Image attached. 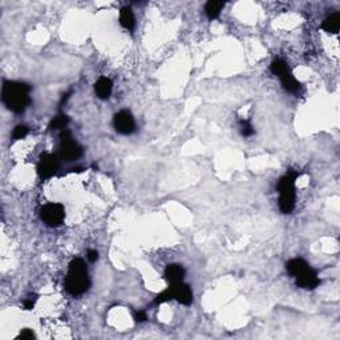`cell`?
<instances>
[{
  "mask_svg": "<svg viewBox=\"0 0 340 340\" xmlns=\"http://www.w3.org/2000/svg\"><path fill=\"white\" fill-rule=\"evenodd\" d=\"M29 92L31 87L28 84L5 80L1 87V100L11 112L23 113L31 102Z\"/></svg>",
  "mask_w": 340,
  "mask_h": 340,
  "instance_id": "6da1fadb",
  "label": "cell"
},
{
  "mask_svg": "<svg viewBox=\"0 0 340 340\" xmlns=\"http://www.w3.org/2000/svg\"><path fill=\"white\" fill-rule=\"evenodd\" d=\"M91 287V279L88 275L87 266L81 258H76L69 263V270L67 279H65V288L67 291L73 295L78 297L87 292Z\"/></svg>",
  "mask_w": 340,
  "mask_h": 340,
  "instance_id": "7a4b0ae2",
  "label": "cell"
},
{
  "mask_svg": "<svg viewBox=\"0 0 340 340\" xmlns=\"http://www.w3.org/2000/svg\"><path fill=\"white\" fill-rule=\"evenodd\" d=\"M297 171H288L278 182L279 190V209L283 214H290L295 208V180Z\"/></svg>",
  "mask_w": 340,
  "mask_h": 340,
  "instance_id": "3957f363",
  "label": "cell"
},
{
  "mask_svg": "<svg viewBox=\"0 0 340 340\" xmlns=\"http://www.w3.org/2000/svg\"><path fill=\"white\" fill-rule=\"evenodd\" d=\"M60 141V156L65 161H75L83 156V148L75 141L71 132L64 129Z\"/></svg>",
  "mask_w": 340,
  "mask_h": 340,
  "instance_id": "277c9868",
  "label": "cell"
},
{
  "mask_svg": "<svg viewBox=\"0 0 340 340\" xmlns=\"http://www.w3.org/2000/svg\"><path fill=\"white\" fill-rule=\"evenodd\" d=\"M40 218L49 227H56L63 224L65 218V209L61 204H48L40 210Z\"/></svg>",
  "mask_w": 340,
  "mask_h": 340,
  "instance_id": "5b68a950",
  "label": "cell"
},
{
  "mask_svg": "<svg viewBox=\"0 0 340 340\" xmlns=\"http://www.w3.org/2000/svg\"><path fill=\"white\" fill-rule=\"evenodd\" d=\"M113 125L120 134H132L136 131V121L134 117L129 111H120L113 117Z\"/></svg>",
  "mask_w": 340,
  "mask_h": 340,
  "instance_id": "8992f818",
  "label": "cell"
},
{
  "mask_svg": "<svg viewBox=\"0 0 340 340\" xmlns=\"http://www.w3.org/2000/svg\"><path fill=\"white\" fill-rule=\"evenodd\" d=\"M58 158L56 154H51V153H43L39 158V164H38V174L41 178H51L52 175L57 171Z\"/></svg>",
  "mask_w": 340,
  "mask_h": 340,
  "instance_id": "52a82bcc",
  "label": "cell"
},
{
  "mask_svg": "<svg viewBox=\"0 0 340 340\" xmlns=\"http://www.w3.org/2000/svg\"><path fill=\"white\" fill-rule=\"evenodd\" d=\"M321 284V279L318 277V272L310 266L297 275V286L303 290H314Z\"/></svg>",
  "mask_w": 340,
  "mask_h": 340,
  "instance_id": "ba28073f",
  "label": "cell"
},
{
  "mask_svg": "<svg viewBox=\"0 0 340 340\" xmlns=\"http://www.w3.org/2000/svg\"><path fill=\"white\" fill-rule=\"evenodd\" d=\"M171 290H173V295H174V299L181 304L184 306H189L193 302V292H191V288H190L189 284L181 282L177 283V284H170Z\"/></svg>",
  "mask_w": 340,
  "mask_h": 340,
  "instance_id": "9c48e42d",
  "label": "cell"
},
{
  "mask_svg": "<svg viewBox=\"0 0 340 340\" xmlns=\"http://www.w3.org/2000/svg\"><path fill=\"white\" fill-rule=\"evenodd\" d=\"M164 277L169 282V284H177V283L184 282L185 278V270L181 264L177 263H171L168 264L164 272Z\"/></svg>",
  "mask_w": 340,
  "mask_h": 340,
  "instance_id": "30bf717a",
  "label": "cell"
},
{
  "mask_svg": "<svg viewBox=\"0 0 340 340\" xmlns=\"http://www.w3.org/2000/svg\"><path fill=\"white\" fill-rule=\"evenodd\" d=\"M113 83L112 80L105 76H101L94 84V92L100 100H107L112 94Z\"/></svg>",
  "mask_w": 340,
  "mask_h": 340,
  "instance_id": "8fae6325",
  "label": "cell"
},
{
  "mask_svg": "<svg viewBox=\"0 0 340 340\" xmlns=\"http://www.w3.org/2000/svg\"><path fill=\"white\" fill-rule=\"evenodd\" d=\"M120 24H121V27L128 29V31H133L134 29V27H136V18H134V15H133L131 8H128V7L121 8V11H120Z\"/></svg>",
  "mask_w": 340,
  "mask_h": 340,
  "instance_id": "7c38bea8",
  "label": "cell"
},
{
  "mask_svg": "<svg viewBox=\"0 0 340 340\" xmlns=\"http://www.w3.org/2000/svg\"><path fill=\"white\" fill-rule=\"evenodd\" d=\"M340 27V14L339 12H335V14L330 15L323 23H321V28L324 29L328 34L336 35L339 32Z\"/></svg>",
  "mask_w": 340,
  "mask_h": 340,
  "instance_id": "4fadbf2b",
  "label": "cell"
},
{
  "mask_svg": "<svg viewBox=\"0 0 340 340\" xmlns=\"http://www.w3.org/2000/svg\"><path fill=\"white\" fill-rule=\"evenodd\" d=\"M270 71H271L272 75H275L279 78L284 77L287 75L292 73L290 67H288V64L284 60H281V58H277V60L272 61L271 65H270Z\"/></svg>",
  "mask_w": 340,
  "mask_h": 340,
  "instance_id": "5bb4252c",
  "label": "cell"
},
{
  "mask_svg": "<svg viewBox=\"0 0 340 340\" xmlns=\"http://www.w3.org/2000/svg\"><path fill=\"white\" fill-rule=\"evenodd\" d=\"M308 266H310V264H308L304 259H302V258H294V259H291V261H288V262L286 263L287 271L290 272L291 275H294V277H297L299 272L303 271V270L308 267Z\"/></svg>",
  "mask_w": 340,
  "mask_h": 340,
  "instance_id": "9a60e30c",
  "label": "cell"
},
{
  "mask_svg": "<svg viewBox=\"0 0 340 340\" xmlns=\"http://www.w3.org/2000/svg\"><path fill=\"white\" fill-rule=\"evenodd\" d=\"M225 3L224 1H217V0H210L205 5V12H206V16L209 18L210 20L217 19L221 14V10L224 8Z\"/></svg>",
  "mask_w": 340,
  "mask_h": 340,
  "instance_id": "2e32d148",
  "label": "cell"
},
{
  "mask_svg": "<svg viewBox=\"0 0 340 340\" xmlns=\"http://www.w3.org/2000/svg\"><path fill=\"white\" fill-rule=\"evenodd\" d=\"M281 83H282L283 89L290 93H298L302 89V84L292 76V73L281 78Z\"/></svg>",
  "mask_w": 340,
  "mask_h": 340,
  "instance_id": "e0dca14e",
  "label": "cell"
},
{
  "mask_svg": "<svg viewBox=\"0 0 340 340\" xmlns=\"http://www.w3.org/2000/svg\"><path fill=\"white\" fill-rule=\"evenodd\" d=\"M69 122V118L67 117V114H64V113H60V114H57V116L55 117L54 120L51 121V124H49V129L51 131H57V129H65L67 128V125H68Z\"/></svg>",
  "mask_w": 340,
  "mask_h": 340,
  "instance_id": "ac0fdd59",
  "label": "cell"
},
{
  "mask_svg": "<svg viewBox=\"0 0 340 340\" xmlns=\"http://www.w3.org/2000/svg\"><path fill=\"white\" fill-rule=\"evenodd\" d=\"M174 299V295H173V290H171V287H168L166 290H164L162 292H160L158 295L156 297V299H154V303L156 304H162V303H166V302H170Z\"/></svg>",
  "mask_w": 340,
  "mask_h": 340,
  "instance_id": "d6986e66",
  "label": "cell"
},
{
  "mask_svg": "<svg viewBox=\"0 0 340 340\" xmlns=\"http://www.w3.org/2000/svg\"><path fill=\"white\" fill-rule=\"evenodd\" d=\"M254 133H255V129H254V127L250 124V121L248 120H242L241 121V134H242L243 137H250L253 136Z\"/></svg>",
  "mask_w": 340,
  "mask_h": 340,
  "instance_id": "ffe728a7",
  "label": "cell"
},
{
  "mask_svg": "<svg viewBox=\"0 0 340 340\" xmlns=\"http://www.w3.org/2000/svg\"><path fill=\"white\" fill-rule=\"evenodd\" d=\"M28 128L25 127V125H18L14 129V132H12V138H14L15 141L16 140H21V138H24L28 134Z\"/></svg>",
  "mask_w": 340,
  "mask_h": 340,
  "instance_id": "44dd1931",
  "label": "cell"
},
{
  "mask_svg": "<svg viewBox=\"0 0 340 340\" xmlns=\"http://www.w3.org/2000/svg\"><path fill=\"white\" fill-rule=\"evenodd\" d=\"M133 319H134V321H137V323H144V321H146V319H148V316H146L145 311H134L133 312Z\"/></svg>",
  "mask_w": 340,
  "mask_h": 340,
  "instance_id": "7402d4cb",
  "label": "cell"
},
{
  "mask_svg": "<svg viewBox=\"0 0 340 340\" xmlns=\"http://www.w3.org/2000/svg\"><path fill=\"white\" fill-rule=\"evenodd\" d=\"M18 339H35V334L32 332V330L25 328V330H23L21 332H20V335Z\"/></svg>",
  "mask_w": 340,
  "mask_h": 340,
  "instance_id": "603a6c76",
  "label": "cell"
},
{
  "mask_svg": "<svg viewBox=\"0 0 340 340\" xmlns=\"http://www.w3.org/2000/svg\"><path fill=\"white\" fill-rule=\"evenodd\" d=\"M87 258H88V261H89V262L94 263L98 259V253L96 251V250H88Z\"/></svg>",
  "mask_w": 340,
  "mask_h": 340,
  "instance_id": "cb8c5ba5",
  "label": "cell"
},
{
  "mask_svg": "<svg viewBox=\"0 0 340 340\" xmlns=\"http://www.w3.org/2000/svg\"><path fill=\"white\" fill-rule=\"evenodd\" d=\"M35 306V302L32 301V299H27V301H24V308L25 310H32Z\"/></svg>",
  "mask_w": 340,
  "mask_h": 340,
  "instance_id": "d4e9b609",
  "label": "cell"
}]
</instances>
